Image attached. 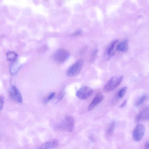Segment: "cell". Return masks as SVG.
Returning <instances> with one entry per match:
<instances>
[{
    "instance_id": "obj_10",
    "label": "cell",
    "mask_w": 149,
    "mask_h": 149,
    "mask_svg": "<svg viewBox=\"0 0 149 149\" xmlns=\"http://www.w3.org/2000/svg\"><path fill=\"white\" fill-rule=\"evenodd\" d=\"M149 119V110L148 107L143 109L137 115L136 120V121H147Z\"/></svg>"
},
{
    "instance_id": "obj_4",
    "label": "cell",
    "mask_w": 149,
    "mask_h": 149,
    "mask_svg": "<svg viewBox=\"0 0 149 149\" xmlns=\"http://www.w3.org/2000/svg\"><path fill=\"white\" fill-rule=\"evenodd\" d=\"M93 93V89L90 87L84 86L80 88L76 93V96L81 100H85L90 97Z\"/></svg>"
},
{
    "instance_id": "obj_1",
    "label": "cell",
    "mask_w": 149,
    "mask_h": 149,
    "mask_svg": "<svg viewBox=\"0 0 149 149\" xmlns=\"http://www.w3.org/2000/svg\"><path fill=\"white\" fill-rule=\"evenodd\" d=\"M123 79V75L116 74L111 77L107 82L103 88L105 92H109L114 90L119 86Z\"/></svg>"
},
{
    "instance_id": "obj_2",
    "label": "cell",
    "mask_w": 149,
    "mask_h": 149,
    "mask_svg": "<svg viewBox=\"0 0 149 149\" xmlns=\"http://www.w3.org/2000/svg\"><path fill=\"white\" fill-rule=\"evenodd\" d=\"M75 120L70 116H65L58 125V128L63 131L72 132L73 131L75 127Z\"/></svg>"
},
{
    "instance_id": "obj_20",
    "label": "cell",
    "mask_w": 149,
    "mask_h": 149,
    "mask_svg": "<svg viewBox=\"0 0 149 149\" xmlns=\"http://www.w3.org/2000/svg\"><path fill=\"white\" fill-rule=\"evenodd\" d=\"M127 101L126 100H125L121 104L120 106V108H122L124 107L126 104Z\"/></svg>"
},
{
    "instance_id": "obj_17",
    "label": "cell",
    "mask_w": 149,
    "mask_h": 149,
    "mask_svg": "<svg viewBox=\"0 0 149 149\" xmlns=\"http://www.w3.org/2000/svg\"><path fill=\"white\" fill-rule=\"evenodd\" d=\"M127 89V87H125L120 89L117 93L116 96L118 98H122L125 95Z\"/></svg>"
},
{
    "instance_id": "obj_3",
    "label": "cell",
    "mask_w": 149,
    "mask_h": 149,
    "mask_svg": "<svg viewBox=\"0 0 149 149\" xmlns=\"http://www.w3.org/2000/svg\"><path fill=\"white\" fill-rule=\"evenodd\" d=\"M83 64V61L79 60L72 65L67 70L66 74L69 77L76 75L80 72Z\"/></svg>"
},
{
    "instance_id": "obj_11",
    "label": "cell",
    "mask_w": 149,
    "mask_h": 149,
    "mask_svg": "<svg viewBox=\"0 0 149 149\" xmlns=\"http://www.w3.org/2000/svg\"><path fill=\"white\" fill-rule=\"evenodd\" d=\"M118 40H115L113 41L110 44L106 50V54L108 57L113 56L115 53L114 47L116 44L118 42Z\"/></svg>"
},
{
    "instance_id": "obj_14",
    "label": "cell",
    "mask_w": 149,
    "mask_h": 149,
    "mask_svg": "<svg viewBox=\"0 0 149 149\" xmlns=\"http://www.w3.org/2000/svg\"><path fill=\"white\" fill-rule=\"evenodd\" d=\"M6 55L8 60L11 62L15 61L17 57V55L16 53L11 51L8 52Z\"/></svg>"
},
{
    "instance_id": "obj_7",
    "label": "cell",
    "mask_w": 149,
    "mask_h": 149,
    "mask_svg": "<svg viewBox=\"0 0 149 149\" xmlns=\"http://www.w3.org/2000/svg\"><path fill=\"white\" fill-rule=\"evenodd\" d=\"M9 93L11 98L15 102L20 103L23 102V100L21 93L18 88L14 86L10 88Z\"/></svg>"
},
{
    "instance_id": "obj_9",
    "label": "cell",
    "mask_w": 149,
    "mask_h": 149,
    "mask_svg": "<svg viewBox=\"0 0 149 149\" xmlns=\"http://www.w3.org/2000/svg\"><path fill=\"white\" fill-rule=\"evenodd\" d=\"M59 144V142L58 140L52 139L40 145L36 149H54L56 148Z\"/></svg>"
},
{
    "instance_id": "obj_12",
    "label": "cell",
    "mask_w": 149,
    "mask_h": 149,
    "mask_svg": "<svg viewBox=\"0 0 149 149\" xmlns=\"http://www.w3.org/2000/svg\"><path fill=\"white\" fill-rule=\"evenodd\" d=\"M117 51L123 52H126L128 49V45L127 41L125 40L118 44L116 47Z\"/></svg>"
},
{
    "instance_id": "obj_22",
    "label": "cell",
    "mask_w": 149,
    "mask_h": 149,
    "mask_svg": "<svg viewBox=\"0 0 149 149\" xmlns=\"http://www.w3.org/2000/svg\"><path fill=\"white\" fill-rule=\"evenodd\" d=\"M81 33L80 31L78 30L76 31L73 34L74 36H77L79 35Z\"/></svg>"
},
{
    "instance_id": "obj_19",
    "label": "cell",
    "mask_w": 149,
    "mask_h": 149,
    "mask_svg": "<svg viewBox=\"0 0 149 149\" xmlns=\"http://www.w3.org/2000/svg\"><path fill=\"white\" fill-rule=\"evenodd\" d=\"M4 99L3 97L0 95V112L2 110L4 104Z\"/></svg>"
},
{
    "instance_id": "obj_13",
    "label": "cell",
    "mask_w": 149,
    "mask_h": 149,
    "mask_svg": "<svg viewBox=\"0 0 149 149\" xmlns=\"http://www.w3.org/2000/svg\"><path fill=\"white\" fill-rule=\"evenodd\" d=\"M148 95L146 94L140 96L136 101L134 104V106L138 107L143 104L146 100Z\"/></svg>"
},
{
    "instance_id": "obj_5",
    "label": "cell",
    "mask_w": 149,
    "mask_h": 149,
    "mask_svg": "<svg viewBox=\"0 0 149 149\" xmlns=\"http://www.w3.org/2000/svg\"><path fill=\"white\" fill-rule=\"evenodd\" d=\"M145 131L144 126L142 124H138L136 126L133 132V137L134 140L138 142L143 137Z\"/></svg>"
},
{
    "instance_id": "obj_8",
    "label": "cell",
    "mask_w": 149,
    "mask_h": 149,
    "mask_svg": "<svg viewBox=\"0 0 149 149\" xmlns=\"http://www.w3.org/2000/svg\"><path fill=\"white\" fill-rule=\"evenodd\" d=\"M104 98V96L101 92L97 93L89 105L88 110L90 111L93 110L97 105L101 103Z\"/></svg>"
},
{
    "instance_id": "obj_15",
    "label": "cell",
    "mask_w": 149,
    "mask_h": 149,
    "mask_svg": "<svg viewBox=\"0 0 149 149\" xmlns=\"http://www.w3.org/2000/svg\"><path fill=\"white\" fill-rule=\"evenodd\" d=\"M115 122L112 121L106 130V134L108 136H110L112 134L114 131L115 126Z\"/></svg>"
},
{
    "instance_id": "obj_16",
    "label": "cell",
    "mask_w": 149,
    "mask_h": 149,
    "mask_svg": "<svg viewBox=\"0 0 149 149\" xmlns=\"http://www.w3.org/2000/svg\"><path fill=\"white\" fill-rule=\"evenodd\" d=\"M65 93V87H64L56 96L54 102V103H56L60 101L63 98Z\"/></svg>"
},
{
    "instance_id": "obj_6",
    "label": "cell",
    "mask_w": 149,
    "mask_h": 149,
    "mask_svg": "<svg viewBox=\"0 0 149 149\" xmlns=\"http://www.w3.org/2000/svg\"><path fill=\"white\" fill-rule=\"evenodd\" d=\"M69 56V53L66 50L61 49L57 50L54 56V60L58 63H61L65 61Z\"/></svg>"
},
{
    "instance_id": "obj_21",
    "label": "cell",
    "mask_w": 149,
    "mask_h": 149,
    "mask_svg": "<svg viewBox=\"0 0 149 149\" xmlns=\"http://www.w3.org/2000/svg\"><path fill=\"white\" fill-rule=\"evenodd\" d=\"M145 149H149V144L148 141L146 142L145 145Z\"/></svg>"
},
{
    "instance_id": "obj_18",
    "label": "cell",
    "mask_w": 149,
    "mask_h": 149,
    "mask_svg": "<svg viewBox=\"0 0 149 149\" xmlns=\"http://www.w3.org/2000/svg\"><path fill=\"white\" fill-rule=\"evenodd\" d=\"M55 93L54 92H52L44 100V103H46L52 99L55 95Z\"/></svg>"
}]
</instances>
